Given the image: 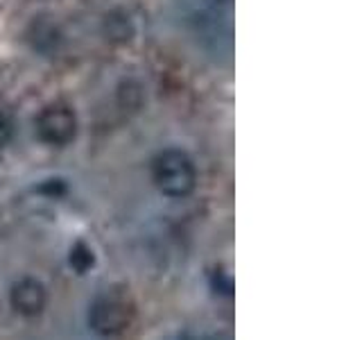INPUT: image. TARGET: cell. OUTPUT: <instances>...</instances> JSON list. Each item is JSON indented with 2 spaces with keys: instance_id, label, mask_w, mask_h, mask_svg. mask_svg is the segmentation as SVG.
Here are the masks:
<instances>
[{
  "instance_id": "7a4b0ae2",
  "label": "cell",
  "mask_w": 362,
  "mask_h": 340,
  "mask_svg": "<svg viewBox=\"0 0 362 340\" xmlns=\"http://www.w3.org/2000/svg\"><path fill=\"white\" fill-rule=\"evenodd\" d=\"M154 184L163 196L170 198H186L192 193L197 181V170L192 159L181 150H165L152 164Z\"/></svg>"
},
{
  "instance_id": "52a82bcc",
  "label": "cell",
  "mask_w": 362,
  "mask_h": 340,
  "mask_svg": "<svg viewBox=\"0 0 362 340\" xmlns=\"http://www.w3.org/2000/svg\"><path fill=\"white\" fill-rule=\"evenodd\" d=\"M11 141V123L7 120V116L0 113V147H5Z\"/></svg>"
},
{
  "instance_id": "ba28073f",
  "label": "cell",
  "mask_w": 362,
  "mask_h": 340,
  "mask_svg": "<svg viewBox=\"0 0 362 340\" xmlns=\"http://www.w3.org/2000/svg\"><path fill=\"white\" fill-rule=\"evenodd\" d=\"M209 7H213V9H226V7H231V3L233 0H204Z\"/></svg>"
},
{
  "instance_id": "5b68a950",
  "label": "cell",
  "mask_w": 362,
  "mask_h": 340,
  "mask_svg": "<svg viewBox=\"0 0 362 340\" xmlns=\"http://www.w3.org/2000/svg\"><path fill=\"white\" fill-rule=\"evenodd\" d=\"M68 264L77 272V275H86V272L95 266V254L84 241H77L71 247V254H68Z\"/></svg>"
},
{
  "instance_id": "3957f363",
  "label": "cell",
  "mask_w": 362,
  "mask_h": 340,
  "mask_svg": "<svg viewBox=\"0 0 362 340\" xmlns=\"http://www.w3.org/2000/svg\"><path fill=\"white\" fill-rule=\"evenodd\" d=\"M77 120L75 113L64 105L45 107L37 118V134L48 145H66L75 139Z\"/></svg>"
},
{
  "instance_id": "8992f818",
  "label": "cell",
  "mask_w": 362,
  "mask_h": 340,
  "mask_svg": "<svg viewBox=\"0 0 362 340\" xmlns=\"http://www.w3.org/2000/svg\"><path fill=\"white\" fill-rule=\"evenodd\" d=\"M213 290L220 293V295H231L233 293V281L229 275H224V272H213Z\"/></svg>"
},
{
  "instance_id": "6da1fadb",
  "label": "cell",
  "mask_w": 362,
  "mask_h": 340,
  "mask_svg": "<svg viewBox=\"0 0 362 340\" xmlns=\"http://www.w3.org/2000/svg\"><path fill=\"white\" fill-rule=\"evenodd\" d=\"M136 306L129 290L107 288L93 300L88 309V327L102 338L120 336L134 322Z\"/></svg>"
},
{
  "instance_id": "277c9868",
  "label": "cell",
  "mask_w": 362,
  "mask_h": 340,
  "mask_svg": "<svg viewBox=\"0 0 362 340\" xmlns=\"http://www.w3.org/2000/svg\"><path fill=\"white\" fill-rule=\"evenodd\" d=\"M45 300H48V295H45L43 283L39 279H32V277L16 281L14 286H11V293H9L11 309H14L18 315H25V317L39 315L45 309Z\"/></svg>"
}]
</instances>
